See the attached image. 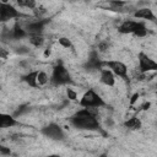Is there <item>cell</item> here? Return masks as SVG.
<instances>
[{
  "label": "cell",
  "mask_w": 157,
  "mask_h": 157,
  "mask_svg": "<svg viewBox=\"0 0 157 157\" xmlns=\"http://www.w3.org/2000/svg\"><path fill=\"white\" fill-rule=\"evenodd\" d=\"M70 123L78 130H88V131H101V124L97 117L86 108L77 110L71 118Z\"/></svg>",
  "instance_id": "cell-1"
},
{
  "label": "cell",
  "mask_w": 157,
  "mask_h": 157,
  "mask_svg": "<svg viewBox=\"0 0 157 157\" xmlns=\"http://www.w3.org/2000/svg\"><path fill=\"white\" fill-rule=\"evenodd\" d=\"M50 82L55 86H63V85H69L72 82L71 75L67 71V69L61 64L58 63L52 71V76H50Z\"/></svg>",
  "instance_id": "cell-2"
},
{
  "label": "cell",
  "mask_w": 157,
  "mask_h": 157,
  "mask_svg": "<svg viewBox=\"0 0 157 157\" xmlns=\"http://www.w3.org/2000/svg\"><path fill=\"white\" fill-rule=\"evenodd\" d=\"M80 105L82 108L90 109V108H101L105 105V102L103 101V98L93 90H88L85 92V94L82 96V98L80 99Z\"/></svg>",
  "instance_id": "cell-3"
},
{
  "label": "cell",
  "mask_w": 157,
  "mask_h": 157,
  "mask_svg": "<svg viewBox=\"0 0 157 157\" xmlns=\"http://www.w3.org/2000/svg\"><path fill=\"white\" fill-rule=\"evenodd\" d=\"M20 17H26V15L18 11L15 6H12L9 2H5V1L0 2V21L1 22H6L9 20L20 18Z\"/></svg>",
  "instance_id": "cell-4"
},
{
  "label": "cell",
  "mask_w": 157,
  "mask_h": 157,
  "mask_svg": "<svg viewBox=\"0 0 157 157\" xmlns=\"http://www.w3.org/2000/svg\"><path fill=\"white\" fill-rule=\"evenodd\" d=\"M40 132L45 137H48L50 140L61 141V140L65 139V132H64L63 128L59 124H56V123H49L48 125H45L44 128H42Z\"/></svg>",
  "instance_id": "cell-5"
},
{
  "label": "cell",
  "mask_w": 157,
  "mask_h": 157,
  "mask_svg": "<svg viewBox=\"0 0 157 157\" xmlns=\"http://www.w3.org/2000/svg\"><path fill=\"white\" fill-rule=\"evenodd\" d=\"M103 66L109 69L114 75L124 80H128V66L124 63L119 60H107V61H103Z\"/></svg>",
  "instance_id": "cell-6"
},
{
  "label": "cell",
  "mask_w": 157,
  "mask_h": 157,
  "mask_svg": "<svg viewBox=\"0 0 157 157\" xmlns=\"http://www.w3.org/2000/svg\"><path fill=\"white\" fill-rule=\"evenodd\" d=\"M137 60H139V69H140L141 74H147L150 71H157V61L151 59L144 52L139 53Z\"/></svg>",
  "instance_id": "cell-7"
},
{
  "label": "cell",
  "mask_w": 157,
  "mask_h": 157,
  "mask_svg": "<svg viewBox=\"0 0 157 157\" xmlns=\"http://www.w3.org/2000/svg\"><path fill=\"white\" fill-rule=\"evenodd\" d=\"M50 22V18H38L26 25V31L31 36H42L44 27Z\"/></svg>",
  "instance_id": "cell-8"
},
{
  "label": "cell",
  "mask_w": 157,
  "mask_h": 157,
  "mask_svg": "<svg viewBox=\"0 0 157 157\" xmlns=\"http://www.w3.org/2000/svg\"><path fill=\"white\" fill-rule=\"evenodd\" d=\"M83 69L87 71H99L101 72V70L103 69V61L99 59L98 53L96 50H92L90 53L88 59L83 64Z\"/></svg>",
  "instance_id": "cell-9"
},
{
  "label": "cell",
  "mask_w": 157,
  "mask_h": 157,
  "mask_svg": "<svg viewBox=\"0 0 157 157\" xmlns=\"http://www.w3.org/2000/svg\"><path fill=\"white\" fill-rule=\"evenodd\" d=\"M134 17L135 18H142V20H147L151 21L153 23H157V17L153 13V11L150 7H140L134 12Z\"/></svg>",
  "instance_id": "cell-10"
},
{
  "label": "cell",
  "mask_w": 157,
  "mask_h": 157,
  "mask_svg": "<svg viewBox=\"0 0 157 157\" xmlns=\"http://www.w3.org/2000/svg\"><path fill=\"white\" fill-rule=\"evenodd\" d=\"M115 75L109 70V69H102L101 70V76H99V80L103 85L105 86H109V87H113L115 85Z\"/></svg>",
  "instance_id": "cell-11"
},
{
  "label": "cell",
  "mask_w": 157,
  "mask_h": 157,
  "mask_svg": "<svg viewBox=\"0 0 157 157\" xmlns=\"http://www.w3.org/2000/svg\"><path fill=\"white\" fill-rule=\"evenodd\" d=\"M27 36H28V33H27L26 28H22L20 23H15L12 29L9 32V37L11 39H22V38H25Z\"/></svg>",
  "instance_id": "cell-12"
},
{
  "label": "cell",
  "mask_w": 157,
  "mask_h": 157,
  "mask_svg": "<svg viewBox=\"0 0 157 157\" xmlns=\"http://www.w3.org/2000/svg\"><path fill=\"white\" fill-rule=\"evenodd\" d=\"M20 123L16 120V118L13 115H10V114H0V126L1 128H11V126H15V125H18Z\"/></svg>",
  "instance_id": "cell-13"
},
{
  "label": "cell",
  "mask_w": 157,
  "mask_h": 157,
  "mask_svg": "<svg viewBox=\"0 0 157 157\" xmlns=\"http://www.w3.org/2000/svg\"><path fill=\"white\" fill-rule=\"evenodd\" d=\"M135 23H136V21H132V20H125L124 22L120 23V26L118 27V31H119L121 34H132Z\"/></svg>",
  "instance_id": "cell-14"
},
{
  "label": "cell",
  "mask_w": 157,
  "mask_h": 157,
  "mask_svg": "<svg viewBox=\"0 0 157 157\" xmlns=\"http://www.w3.org/2000/svg\"><path fill=\"white\" fill-rule=\"evenodd\" d=\"M37 77H38V71H29L28 74L22 76V81H25L31 87H38L39 85H38Z\"/></svg>",
  "instance_id": "cell-15"
},
{
  "label": "cell",
  "mask_w": 157,
  "mask_h": 157,
  "mask_svg": "<svg viewBox=\"0 0 157 157\" xmlns=\"http://www.w3.org/2000/svg\"><path fill=\"white\" fill-rule=\"evenodd\" d=\"M124 126L130 129V130H139L142 128V123L141 120L137 118V117H132L130 119H128L125 123H124Z\"/></svg>",
  "instance_id": "cell-16"
},
{
  "label": "cell",
  "mask_w": 157,
  "mask_h": 157,
  "mask_svg": "<svg viewBox=\"0 0 157 157\" xmlns=\"http://www.w3.org/2000/svg\"><path fill=\"white\" fill-rule=\"evenodd\" d=\"M132 34H134V36H136V37H145V36L147 34L146 25H145L142 21H136Z\"/></svg>",
  "instance_id": "cell-17"
},
{
  "label": "cell",
  "mask_w": 157,
  "mask_h": 157,
  "mask_svg": "<svg viewBox=\"0 0 157 157\" xmlns=\"http://www.w3.org/2000/svg\"><path fill=\"white\" fill-rule=\"evenodd\" d=\"M38 85L39 86H44L50 81V77H48V75L44 71H38V77H37Z\"/></svg>",
  "instance_id": "cell-18"
},
{
  "label": "cell",
  "mask_w": 157,
  "mask_h": 157,
  "mask_svg": "<svg viewBox=\"0 0 157 157\" xmlns=\"http://www.w3.org/2000/svg\"><path fill=\"white\" fill-rule=\"evenodd\" d=\"M17 5H20L22 7H28L31 10H34L37 7V2L33 1V0H18L17 1Z\"/></svg>",
  "instance_id": "cell-19"
},
{
  "label": "cell",
  "mask_w": 157,
  "mask_h": 157,
  "mask_svg": "<svg viewBox=\"0 0 157 157\" xmlns=\"http://www.w3.org/2000/svg\"><path fill=\"white\" fill-rule=\"evenodd\" d=\"M29 43L33 45V47H40L43 43H44V38L43 36H31L29 37Z\"/></svg>",
  "instance_id": "cell-20"
},
{
  "label": "cell",
  "mask_w": 157,
  "mask_h": 157,
  "mask_svg": "<svg viewBox=\"0 0 157 157\" xmlns=\"http://www.w3.org/2000/svg\"><path fill=\"white\" fill-rule=\"evenodd\" d=\"M27 112H29V105H28V104H21V105L15 110L13 117H15V118H18L20 115H23V114H26Z\"/></svg>",
  "instance_id": "cell-21"
},
{
  "label": "cell",
  "mask_w": 157,
  "mask_h": 157,
  "mask_svg": "<svg viewBox=\"0 0 157 157\" xmlns=\"http://www.w3.org/2000/svg\"><path fill=\"white\" fill-rule=\"evenodd\" d=\"M59 44H60L61 47L66 48V49L72 48V43H71V40H70L67 37H60V38H59Z\"/></svg>",
  "instance_id": "cell-22"
},
{
  "label": "cell",
  "mask_w": 157,
  "mask_h": 157,
  "mask_svg": "<svg viewBox=\"0 0 157 157\" xmlns=\"http://www.w3.org/2000/svg\"><path fill=\"white\" fill-rule=\"evenodd\" d=\"M13 52L16 54H20V55H25V54H28L29 53V49L25 45H20V47H15L13 48Z\"/></svg>",
  "instance_id": "cell-23"
},
{
  "label": "cell",
  "mask_w": 157,
  "mask_h": 157,
  "mask_svg": "<svg viewBox=\"0 0 157 157\" xmlns=\"http://www.w3.org/2000/svg\"><path fill=\"white\" fill-rule=\"evenodd\" d=\"M66 94H67V98L71 99V101H76L77 99V93L72 88H67L66 90Z\"/></svg>",
  "instance_id": "cell-24"
},
{
  "label": "cell",
  "mask_w": 157,
  "mask_h": 157,
  "mask_svg": "<svg viewBox=\"0 0 157 157\" xmlns=\"http://www.w3.org/2000/svg\"><path fill=\"white\" fill-rule=\"evenodd\" d=\"M0 153L2 156H10L11 155V150L7 148L6 146H0Z\"/></svg>",
  "instance_id": "cell-25"
},
{
  "label": "cell",
  "mask_w": 157,
  "mask_h": 157,
  "mask_svg": "<svg viewBox=\"0 0 157 157\" xmlns=\"http://www.w3.org/2000/svg\"><path fill=\"white\" fill-rule=\"evenodd\" d=\"M108 43L107 42H101L99 44H98V50L99 52H107V49H108Z\"/></svg>",
  "instance_id": "cell-26"
},
{
  "label": "cell",
  "mask_w": 157,
  "mask_h": 157,
  "mask_svg": "<svg viewBox=\"0 0 157 157\" xmlns=\"http://www.w3.org/2000/svg\"><path fill=\"white\" fill-rule=\"evenodd\" d=\"M109 4L114 7H123V6L126 5V2H124V1H110Z\"/></svg>",
  "instance_id": "cell-27"
},
{
  "label": "cell",
  "mask_w": 157,
  "mask_h": 157,
  "mask_svg": "<svg viewBox=\"0 0 157 157\" xmlns=\"http://www.w3.org/2000/svg\"><path fill=\"white\" fill-rule=\"evenodd\" d=\"M139 97H140V94L139 93H134L132 96H131V99H130V104H134L137 99H139Z\"/></svg>",
  "instance_id": "cell-28"
},
{
  "label": "cell",
  "mask_w": 157,
  "mask_h": 157,
  "mask_svg": "<svg viewBox=\"0 0 157 157\" xmlns=\"http://www.w3.org/2000/svg\"><path fill=\"white\" fill-rule=\"evenodd\" d=\"M113 124H114V123H113V119H112V118L105 119V125H107L108 128H112V126H113Z\"/></svg>",
  "instance_id": "cell-29"
},
{
  "label": "cell",
  "mask_w": 157,
  "mask_h": 157,
  "mask_svg": "<svg viewBox=\"0 0 157 157\" xmlns=\"http://www.w3.org/2000/svg\"><path fill=\"white\" fill-rule=\"evenodd\" d=\"M151 104H150V102H147V103H145L142 107H144V109H148V107H150Z\"/></svg>",
  "instance_id": "cell-30"
},
{
  "label": "cell",
  "mask_w": 157,
  "mask_h": 157,
  "mask_svg": "<svg viewBox=\"0 0 157 157\" xmlns=\"http://www.w3.org/2000/svg\"><path fill=\"white\" fill-rule=\"evenodd\" d=\"M45 157H61V156H59V155H48Z\"/></svg>",
  "instance_id": "cell-31"
},
{
  "label": "cell",
  "mask_w": 157,
  "mask_h": 157,
  "mask_svg": "<svg viewBox=\"0 0 157 157\" xmlns=\"http://www.w3.org/2000/svg\"><path fill=\"white\" fill-rule=\"evenodd\" d=\"M99 157H108V155H107V153H102Z\"/></svg>",
  "instance_id": "cell-32"
},
{
  "label": "cell",
  "mask_w": 157,
  "mask_h": 157,
  "mask_svg": "<svg viewBox=\"0 0 157 157\" xmlns=\"http://www.w3.org/2000/svg\"><path fill=\"white\" fill-rule=\"evenodd\" d=\"M156 126H157V121H156Z\"/></svg>",
  "instance_id": "cell-33"
}]
</instances>
